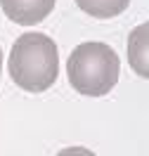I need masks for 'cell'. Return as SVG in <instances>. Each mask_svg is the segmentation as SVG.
Here are the masks:
<instances>
[{
  "label": "cell",
  "mask_w": 149,
  "mask_h": 156,
  "mask_svg": "<svg viewBox=\"0 0 149 156\" xmlns=\"http://www.w3.org/2000/svg\"><path fill=\"white\" fill-rule=\"evenodd\" d=\"M12 80L26 92H45L59 76V55L45 33H24L14 40L7 62Z\"/></svg>",
  "instance_id": "cell-1"
},
{
  "label": "cell",
  "mask_w": 149,
  "mask_h": 156,
  "mask_svg": "<svg viewBox=\"0 0 149 156\" xmlns=\"http://www.w3.org/2000/svg\"><path fill=\"white\" fill-rule=\"evenodd\" d=\"M119 55L107 43L97 40L80 43L78 48H73L66 62V76L71 88L88 97H102L111 92V88L119 83Z\"/></svg>",
  "instance_id": "cell-2"
},
{
  "label": "cell",
  "mask_w": 149,
  "mask_h": 156,
  "mask_svg": "<svg viewBox=\"0 0 149 156\" xmlns=\"http://www.w3.org/2000/svg\"><path fill=\"white\" fill-rule=\"evenodd\" d=\"M57 0H0L5 17L21 26H33L55 10Z\"/></svg>",
  "instance_id": "cell-3"
},
{
  "label": "cell",
  "mask_w": 149,
  "mask_h": 156,
  "mask_svg": "<svg viewBox=\"0 0 149 156\" xmlns=\"http://www.w3.org/2000/svg\"><path fill=\"white\" fill-rule=\"evenodd\" d=\"M76 5L95 19H111L128 10L130 0H76Z\"/></svg>",
  "instance_id": "cell-4"
},
{
  "label": "cell",
  "mask_w": 149,
  "mask_h": 156,
  "mask_svg": "<svg viewBox=\"0 0 149 156\" xmlns=\"http://www.w3.org/2000/svg\"><path fill=\"white\" fill-rule=\"evenodd\" d=\"M144 33H147V26H140L130 33L128 40V59L130 66L137 71L142 78H147V66H144V57H147V45H144Z\"/></svg>",
  "instance_id": "cell-5"
},
{
  "label": "cell",
  "mask_w": 149,
  "mask_h": 156,
  "mask_svg": "<svg viewBox=\"0 0 149 156\" xmlns=\"http://www.w3.org/2000/svg\"><path fill=\"white\" fill-rule=\"evenodd\" d=\"M0 73H2V50H0Z\"/></svg>",
  "instance_id": "cell-6"
}]
</instances>
